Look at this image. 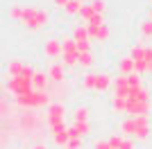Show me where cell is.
<instances>
[{"mask_svg": "<svg viewBox=\"0 0 152 149\" xmlns=\"http://www.w3.org/2000/svg\"><path fill=\"white\" fill-rule=\"evenodd\" d=\"M32 149H45V147H43V145H34Z\"/></svg>", "mask_w": 152, "mask_h": 149, "instance_id": "11", "label": "cell"}, {"mask_svg": "<svg viewBox=\"0 0 152 149\" xmlns=\"http://www.w3.org/2000/svg\"><path fill=\"white\" fill-rule=\"evenodd\" d=\"M66 9V14H82V2H77V0H68V5L64 7Z\"/></svg>", "mask_w": 152, "mask_h": 149, "instance_id": "7", "label": "cell"}, {"mask_svg": "<svg viewBox=\"0 0 152 149\" xmlns=\"http://www.w3.org/2000/svg\"><path fill=\"white\" fill-rule=\"evenodd\" d=\"M32 88H34V90H45V88H48V74L34 72L32 74Z\"/></svg>", "mask_w": 152, "mask_h": 149, "instance_id": "4", "label": "cell"}, {"mask_svg": "<svg viewBox=\"0 0 152 149\" xmlns=\"http://www.w3.org/2000/svg\"><path fill=\"white\" fill-rule=\"evenodd\" d=\"M48 124L52 127V131L64 129V108L59 104H52L48 108Z\"/></svg>", "mask_w": 152, "mask_h": 149, "instance_id": "1", "label": "cell"}, {"mask_svg": "<svg viewBox=\"0 0 152 149\" xmlns=\"http://www.w3.org/2000/svg\"><path fill=\"white\" fill-rule=\"evenodd\" d=\"M70 138H73V136H70ZM77 147H82V142H80L77 138H73V140L68 142V149H77Z\"/></svg>", "mask_w": 152, "mask_h": 149, "instance_id": "9", "label": "cell"}, {"mask_svg": "<svg viewBox=\"0 0 152 149\" xmlns=\"http://www.w3.org/2000/svg\"><path fill=\"white\" fill-rule=\"evenodd\" d=\"M55 5H59V7H66V5H68V0H55Z\"/></svg>", "mask_w": 152, "mask_h": 149, "instance_id": "10", "label": "cell"}, {"mask_svg": "<svg viewBox=\"0 0 152 149\" xmlns=\"http://www.w3.org/2000/svg\"><path fill=\"white\" fill-rule=\"evenodd\" d=\"M77 2H82V0H77Z\"/></svg>", "mask_w": 152, "mask_h": 149, "instance_id": "12", "label": "cell"}, {"mask_svg": "<svg viewBox=\"0 0 152 149\" xmlns=\"http://www.w3.org/2000/svg\"><path fill=\"white\" fill-rule=\"evenodd\" d=\"M48 79L55 81V84H61L64 81V66L61 63H50V70H48Z\"/></svg>", "mask_w": 152, "mask_h": 149, "instance_id": "2", "label": "cell"}, {"mask_svg": "<svg viewBox=\"0 0 152 149\" xmlns=\"http://www.w3.org/2000/svg\"><path fill=\"white\" fill-rule=\"evenodd\" d=\"M25 68H27V66L20 61V59H12V61L7 63V72H9V77H18Z\"/></svg>", "mask_w": 152, "mask_h": 149, "instance_id": "5", "label": "cell"}, {"mask_svg": "<svg viewBox=\"0 0 152 149\" xmlns=\"http://www.w3.org/2000/svg\"><path fill=\"white\" fill-rule=\"evenodd\" d=\"M43 52H45V54H48V56H50V59H57V56L61 54V43L52 38V41H48V43H45Z\"/></svg>", "mask_w": 152, "mask_h": 149, "instance_id": "6", "label": "cell"}, {"mask_svg": "<svg viewBox=\"0 0 152 149\" xmlns=\"http://www.w3.org/2000/svg\"><path fill=\"white\" fill-rule=\"evenodd\" d=\"M107 84H109V79L104 74H89L84 79V86H89V88H102V86H107Z\"/></svg>", "mask_w": 152, "mask_h": 149, "instance_id": "3", "label": "cell"}, {"mask_svg": "<svg viewBox=\"0 0 152 149\" xmlns=\"http://www.w3.org/2000/svg\"><path fill=\"white\" fill-rule=\"evenodd\" d=\"M86 118H89V111H86V108H75V120L77 122H86Z\"/></svg>", "mask_w": 152, "mask_h": 149, "instance_id": "8", "label": "cell"}]
</instances>
